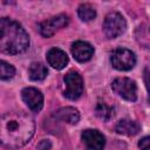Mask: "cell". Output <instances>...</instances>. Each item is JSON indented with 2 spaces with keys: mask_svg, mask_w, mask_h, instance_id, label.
Wrapping results in <instances>:
<instances>
[{
  "mask_svg": "<svg viewBox=\"0 0 150 150\" xmlns=\"http://www.w3.org/2000/svg\"><path fill=\"white\" fill-rule=\"evenodd\" d=\"M35 122L25 111H8L0 122V139L4 146L19 149L26 145L34 135Z\"/></svg>",
  "mask_w": 150,
  "mask_h": 150,
  "instance_id": "6da1fadb",
  "label": "cell"
},
{
  "mask_svg": "<svg viewBox=\"0 0 150 150\" xmlns=\"http://www.w3.org/2000/svg\"><path fill=\"white\" fill-rule=\"evenodd\" d=\"M29 46V36L25 28L8 18L0 20V49L6 54H20Z\"/></svg>",
  "mask_w": 150,
  "mask_h": 150,
  "instance_id": "7a4b0ae2",
  "label": "cell"
},
{
  "mask_svg": "<svg viewBox=\"0 0 150 150\" xmlns=\"http://www.w3.org/2000/svg\"><path fill=\"white\" fill-rule=\"evenodd\" d=\"M125 28L127 22L118 12H111L105 16L103 22V32L108 39H115L120 36L122 33H124Z\"/></svg>",
  "mask_w": 150,
  "mask_h": 150,
  "instance_id": "3957f363",
  "label": "cell"
},
{
  "mask_svg": "<svg viewBox=\"0 0 150 150\" xmlns=\"http://www.w3.org/2000/svg\"><path fill=\"white\" fill-rule=\"evenodd\" d=\"M110 62L117 70H130L136 63V56L127 48H117L111 53Z\"/></svg>",
  "mask_w": 150,
  "mask_h": 150,
  "instance_id": "277c9868",
  "label": "cell"
},
{
  "mask_svg": "<svg viewBox=\"0 0 150 150\" xmlns=\"http://www.w3.org/2000/svg\"><path fill=\"white\" fill-rule=\"evenodd\" d=\"M64 96L69 100H77L83 93V80L82 76L75 71L70 70L64 75Z\"/></svg>",
  "mask_w": 150,
  "mask_h": 150,
  "instance_id": "5b68a950",
  "label": "cell"
},
{
  "mask_svg": "<svg viewBox=\"0 0 150 150\" xmlns=\"http://www.w3.org/2000/svg\"><path fill=\"white\" fill-rule=\"evenodd\" d=\"M112 90L127 101H136L137 98V87L135 81L128 77H117L111 83Z\"/></svg>",
  "mask_w": 150,
  "mask_h": 150,
  "instance_id": "8992f818",
  "label": "cell"
},
{
  "mask_svg": "<svg viewBox=\"0 0 150 150\" xmlns=\"http://www.w3.org/2000/svg\"><path fill=\"white\" fill-rule=\"evenodd\" d=\"M68 22H69L68 16L66 14H60L57 16H53L50 19L42 21L39 26V29H40L41 35H43L45 38H49L54 35L59 29L67 26Z\"/></svg>",
  "mask_w": 150,
  "mask_h": 150,
  "instance_id": "52a82bcc",
  "label": "cell"
},
{
  "mask_svg": "<svg viewBox=\"0 0 150 150\" xmlns=\"http://www.w3.org/2000/svg\"><path fill=\"white\" fill-rule=\"evenodd\" d=\"M81 141L84 150H103L105 144L104 136L95 129H87L82 131Z\"/></svg>",
  "mask_w": 150,
  "mask_h": 150,
  "instance_id": "ba28073f",
  "label": "cell"
},
{
  "mask_svg": "<svg viewBox=\"0 0 150 150\" xmlns=\"http://www.w3.org/2000/svg\"><path fill=\"white\" fill-rule=\"evenodd\" d=\"M22 101L32 111H40L43 105V95L42 93L33 87H27L21 91Z\"/></svg>",
  "mask_w": 150,
  "mask_h": 150,
  "instance_id": "9c48e42d",
  "label": "cell"
},
{
  "mask_svg": "<svg viewBox=\"0 0 150 150\" xmlns=\"http://www.w3.org/2000/svg\"><path fill=\"white\" fill-rule=\"evenodd\" d=\"M71 54L79 62H86L94 55V47L86 41H76L71 45Z\"/></svg>",
  "mask_w": 150,
  "mask_h": 150,
  "instance_id": "30bf717a",
  "label": "cell"
},
{
  "mask_svg": "<svg viewBox=\"0 0 150 150\" xmlns=\"http://www.w3.org/2000/svg\"><path fill=\"white\" fill-rule=\"evenodd\" d=\"M47 61L49 66H52L55 69H63L68 63V56L66 52H63L60 48H50L47 53Z\"/></svg>",
  "mask_w": 150,
  "mask_h": 150,
  "instance_id": "8fae6325",
  "label": "cell"
},
{
  "mask_svg": "<svg viewBox=\"0 0 150 150\" xmlns=\"http://www.w3.org/2000/svg\"><path fill=\"white\" fill-rule=\"evenodd\" d=\"M54 117L61 122H66L69 124H76L80 120L79 111L73 107H63L55 111Z\"/></svg>",
  "mask_w": 150,
  "mask_h": 150,
  "instance_id": "7c38bea8",
  "label": "cell"
},
{
  "mask_svg": "<svg viewBox=\"0 0 150 150\" xmlns=\"http://www.w3.org/2000/svg\"><path fill=\"white\" fill-rule=\"evenodd\" d=\"M115 130L120 135L134 136V135L138 134V131L141 130V127L135 121H131V120H121L115 125Z\"/></svg>",
  "mask_w": 150,
  "mask_h": 150,
  "instance_id": "4fadbf2b",
  "label": "cell"
},
{
  "mask_svg": "<svg viewBox=\"0 0 150 150\" xmlns=\"http://www.w3.org/2000/svg\"><path fill=\"white\" fill-rule=\"evenodd\" d=\"M47 68L41 62H32L28 68V76L32 81H41L47 76Z\"/></svg>",
  "mask_w": 150,
  "mask_h": 150,
  "instance_id": "5bb4252c",
  "label": "cell"
},
{
  "mask_svg": "<svg viewBox=\"0 0 150 150\" xmlns=\"http://www.w3.org/2000/svg\"><path fill=\"white\" fill-rule=\"evenodd\" d=\"M95 112L98 118H101L103 121H109L114 116L115 109L111 105L107 104L105 102H98L95 107Z\"/></svg>",
  "mask_w": 150,
  "mask_h": 150,
  "instance_id": "9a60e30c",
  "label": "cell"
},
{
  "mask_svg": "<svg viewBox=\"0 0 150 150\" xmlns=\"http://www.w3.org/2000/svg\"><path fill=\"white\" fill-rule=\"evenodd\" d=\"M77 15L82 21H91L96 16V11L95 8L89 5V4H81L77 8Z\"/></svg>",
  "mask_w": 150,
  "mask_h": 150,
  "instance_id": "2e32d148",
  "label": "cell"
},
{
  "mask_svg": "<svg viewBox=\"0 0 150 150\" xmlns=\"http://www.w3.org/2000/svg\"><path fill=\"white\" fill-rule=\"evenodd\" d=\"M15 74V69L12 64H9L6 61H1L0 64V77L1 80H9L14 76Z\"/></svg>",
  "mask_w": 150,
  "mask_h": 150,
  "instance_id": "e0dca14e",
  "label": "cell"
},
{
  "mask_svg": "<svg viewBox=\"0 0 150 150\" xmlns=\"http://www.w3.org/2000/svg\"><path fill=\"white\" fill-rule=\"evenodd\" d=\"M138 146H139L141 150H150V136L143 137L138 142Z\"/></svg>",
  "mask_w": 150,
  "mask_h": 150,
  "instance_id": "ac0fdd59",
  "label": "cell"
},
{
  "mask_svg": "<svg viewBox=\"0 0 150 150\" xmlns=\"http://www.w3.org/2000/svg\"><path fill=\"white\" fill-rule=\"evenodd\" d=\"M144 81H145V86H146V89H148V101H149V104H150V70L148 68L144 69Z\"/></svg>",
  "mask_w": 150,
  "mask_h": 150,
  "instance_id": "d6986e66",
  "label": "cell"
},
{
  "mask_svg": "<svg viewBox=\"0 0 150 150\" xmlns=\"http://www.w3.org/2000/svg\"><path fill=\"white\" fill-rule=\"evenodd\" d=\"M50 148H52V143L48 139H42L36 145V149L38 150H50Z\"/></svg>",
  "mask_w": 150,
  "mask_h": 150,
  "instance_id": "ffe728a7",
  "label": "cell"
}]
</instances>
